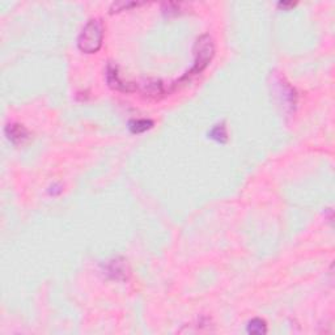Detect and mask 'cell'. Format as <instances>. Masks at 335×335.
I'll return each mask as SVG.
<instances>
[{
    "instance_id": "obj_2",
    "label": "cell",
    "mask_w": 335,
    "mask_h": 335,
    "mask_svg": "<svg viewBox=\"0 0 335 335\" xmlns=\"http://www.w3.org/2000/svg\"><path fill=\"white\" fill-rule=\"evenodd\" d=\"M215 55V45L214 40L208 34H203L197 40L194 45V66L191 68V75H198L208 67Z\"/></svg>"
},
{
    "instance_id": "obj_1",
    "label": "cell",
    "mask_w": 335,
    "mask_h": 335,
    "mask_svg": "<svg viewBox=\"0 0 335 335\" xmlns=\"http://www.w3.org/2000/svg\"><path fill=\"white\" fill-rule=\"evenodd\" d=\"M104 40V25L101 20H90L81 31L77 38V47L85 54H95L102 46Z\"/></svg>"
},
{
    "instance_id": "obj_8",
    "label": "cell",
    "mask_w": 335,
    "mask_h": 335,
    "mask_svg": "<svg viewBox=\"0 0 335 335\" xmlns=\"http://www.w3.org/2000/svg\"><path fill=\"white\" fill-rule=\"evenodd\" d=\"M248 332L249 334H266L267 325L261 318H254L248 323Z\"/></svg>"
},
{
    "instance_id": "obj_4",
    "label": "cell",
    "mask_w": 335,
    "mask_h": 335,
    "mask_svg": "<svg viewBox=\"0 0 335 335\" xmlns=\"http://www.w3.org/2000/svg\"><path fill=\"white\" fill-rule=\"evenodd\" d=\"M105 274L114 280L127 279L129 270H127V264L125 263V259L115 258L109 262V263L105 266Z\"/></svg>"
},
{
    "instance_id": "obj_9",
    "label": "cell",
    "mask_w": 335,
    "mask_h": 335,
    "mask_svg": "<svg viewBox=\"0 0 335 335\" xmlns=\"http://www.w3.org/2000/svg\"><path fill=\"white\" fill-rule=\"evenodd\" d=\"M209 138L216 140L219 143H225L227 142V129H225L224 125H218V126L214 127L211 131H209Z\"/></svg>"
},
{
    "instance_id": "obj_5",
    "label": "cell",
    "mask_w": 335,
    "mask_h": 335,
    "mask_svg": "<svg viewBox=\"0 0 335 335\" xmlns=\"http://www.w3.org/2000/svg\"><path fill=\"white\" fill-rule=\"evenodd\" d=\"M6 135L7 138L10 139V142H12L13 144H22V143L28 139L29 134L26 131L25 127H22L21 125H8L6 127Z\"/></svg>"
},
{
    "instance_id": "obj_10",
    "label": "cell",
    "mask_w": 335,
    "mask_h": 335,
    "mask_svg": "<svg viewBox=\"0 0 335 335\" xmlns=\"http://www.w3.org/2000/svg\"><path fill=\"white\" fill-rule=\"evenodd\" d=\"M139 6L138 3H118V4H114L113 8H111V12H119V11H125L127 10V8H130V7H136Z\"/></svg>"
},
{
    "instance_id": "obj_7",
    "label": "cell",
    "mask_w": 335,
    "mask_h": 335,
    "mask_svg": "<svg viewBox=\"0 0 335 335\" xmlns=\"http://www.w3.org/2000/svg\"><path fill=\"white\" fill-rule=\"evenodd\" d=\"M154 126V122L149 119H136V120H131L129 125L130 131L132 134H142V132H145L147 130L152 129Z\"/></svg>"
},
{
    "instance_id": "obj_3",
    "label": "cell",
    "mask_w": 335,
    "mask_h": 335,
    "mask_svg": "<svg viewBox=\"0 0 335 335\" xmlns=\"http://www.w3.org/2000/svg\"><path fill=\"white\" fill-rule=\"evenodd\" d=\"M106 81H108L109 86L114 90H119V92L125 93H131L136 90L135 84L125 83L123 80H120L117 66L114 65H108V67H106Z\"/></svg>"
},
{
    "instance_id": "obj_6",
    "label": "cell",
    "mask_w": 335,
    "mask_h": 335,
    "mask_svg": "<svg viewBox=\"0 0 335 335\" xmlns=\"http://www.w3.org/2000/svg\"><path fill=\"white\" fill-rule=\"evenodd\" d=\"M143 93L149 97H154V99H157L159 96L163 95L164 93V88L161 81L157 80H152V81H147V83L143 85Z\"/></svg>"
}]
</instances>
